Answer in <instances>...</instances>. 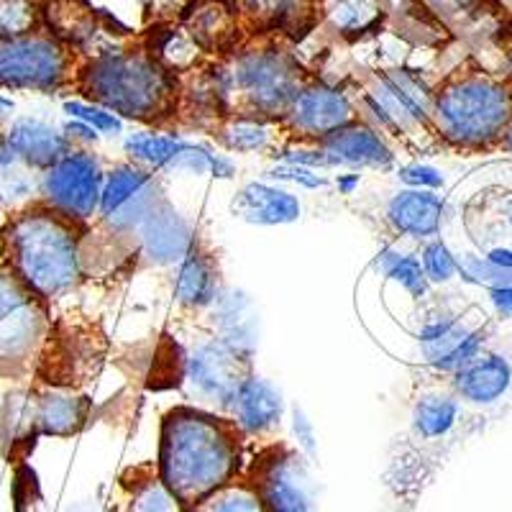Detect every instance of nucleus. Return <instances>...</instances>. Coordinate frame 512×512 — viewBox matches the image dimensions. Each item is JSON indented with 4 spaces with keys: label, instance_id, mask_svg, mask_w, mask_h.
Masks as SVG:
<instances>
[{
    "label": "nucleus",
    "instance_id": "1",
    "mask_svg": "<svg viewBox=\"0 0 512 512\" xmlns=\"http://www.w3.org/2000/svg\"><path fill=\"white\" fill-rule=\"evenodd\" d=\"M159 459L162 482L175 492L182 505H195L231 482L236 474V425L200 410H172L162 425Z\"/></svg>",
    "mask_w": 512,
    "mask_h": 512
},
{
    "label": "nucleus",
    "instance_id": "2",
    "mask_svg": "<svg viewBox=\"0 0 512 512\" xmlns=\"http://www.w3.org/2000/svg\"><path fill=\"white\" fill-rule=\"evenodd\" d=\"M11 272L36 297L47 300L72 290L82 277L75 223L52 208L18 213L3 231Z\"/></svg>",
    "mask_w": 512,
    "mask_h": 512
},
{
    "label": "nucleus",
    "instance_id": "3",
    "mask_svg": "<svg viewBox=\"0 0 512 512\" xmlns=\"http://www.w3.org/2000/svg\"><path fill=\"white\" fill-rule=\"evenodd\" d=\"M82 90L118 118L159 121L175 105V82L167 67L146 54H105L82 72Z\"/></svg>",
    "mask_w": 512,
    "mask_h": 512
},
{
    "label": "nucleus",
    "instance_id": "4",
    "mask_svg": "<svg viewBox=\"0 0 512 512\" xmlns=\"http://www.w3.org/2000/svg\"><path fill=\"white\" fill-rule=\"evenodd\" d=\"M431 121L448 144L487 149L500 144L512 121V93L495 77L469 72L433 95Z\"/></svg>",
    "mask_w": 512,
    "mask_h": 512
},
{
    "label": "nucleus",
    "instance_id": "5",
    "mask_svg": "<svg viewBox=\"0 0 512 512\" xmlns=\"http://www.w3.org/2000/svg\"><path fill=\"white\" fill-rule=\"evenodd\" d=\"M47 333V313L11 269H0V374H18L31 364Z\"/></svg>",
    "mask_w": 512,
    "mask_h": 512
},
{
    "label": "nucleus",
    "instance_id": "6",
    "mask_svg": "<svg viewBox=\"0 0 512 512\" xmlns=\"http://www.w3.org/2000/svg\"><path fill=\"white\" fill-rule=\"evenodd\" d=\"M231 88L246 103V111L259 118L285 116L300 93L297 67L280 52L262 49L246 52L236 59Z\"/></svg>",
    "mask_w": 512,
    "mask_h": 512
},
{
    "label": "nucleus",
    "instance_id": "7",
    "mask_svg": "<svg viewBox=\"0 0 512 512\" xmlns=\"http://www.w3.org/2000/svg\"><path fill=\"white\" fill-rule=\"evenodd\" d=\"M70 57L52 36L0 39V88L54 90L67 80Z\"/></svg>",
    "mask_w": 512,
    "mask_h": 512
},
{
    "label": "nucleus",
    "instance_id": "8",
    "mask_svg": "<svg viewBox=\"0 0 512 512\" xmlns=\"http://www.w3.org/2000/svg\"><path fill=\"white\" fill-rule=\"evenodd\" d=\"M103 185L105 172L98 157L88 152H70L57 164L44 169L39 187L47 200V208L57 210L59 216L77 223L88 221L95 210H100Z\"/></svg>",
    "mask_w": 512,
    "mask_h": 512
},
{
    "label": "nucleus",
    "instance_id": "9",
    "mask_svg": "<svg viewBox=\"0 0 512 512\" xmlns=\"http://www.w3.org/2000/svg\"><path fill=\"white\" fill-rule=\"evenodd\" d=\"M246 364L221 338L200 341L185 359V382L190 395L205 405L231 410L236 392L246 379Z\"/></svg>",
    "mask_w": 512,
    "mask_h": 512
},
{
    "label": "nucleus",
    "instance_id": "10",
    "mask_svg": "<svg viewBox=\"0 0 512 512\" xmlns=\"http://www.w3.org/2000/svg\"><path fill=\"white\" fill-rule=\"evenodd\" d=\"M162 198L154 177L139 164H118L105 175L100 216L116 231H139L141 223L159 208Z\"/></svg>",
    "mask_w": 512,
    "mask_h": 512
},
{
    "label": "nucleus",
    "instance_id": "11",
    "mask_svg": "<svg viewBox=\"0 0 512 512\" xmlns=\"http://www.w3.org/2000/svg\"><path fill=\"white\" fill-rule=\"evenodd\" d=\"M254 489L267 512H318L308 466L292 451H272L256 461Z\"/></svg>",
    "mask_w": 512,
    "mask_h": 512
},
{
    "label": "nucleus",
    "instance_id": "12",
    "mask_svg": "<svg viewBox=\"0 0 512 512\" xmlns=\"http://www.w3.org/2000/svg\"><path fill=\"white\" fill-rule=\"evenodd\" d=\"M285 118L292 131L300 136H315L323 141L338 128L354 123V105L344 90L315 82L308 88H300Z\"/></svg>",
    "mask_w": 512,
    "mask_h": 512
},
{
    "label": "nucleus",
    "instance_id": "13",
    "mask_svg": "<svg viewBox=\"0 0 512 512\" xmlns=\"http://www.w3.org/2000/svg\"><path fill=\"white\" fill-rule=\"evenodd\" d=\"M433 95L436 93L410 70H392L379 77L372 98L390 116L392 126L405 128L431 121Z\"/></svg>",
    "mask_w": 512,
    "mask_h": 512
},
{
    "label": "nucleus",
    "instance_id": "14",
    "mask_svg": "<svg viewBox=\"0 0 512 512\" xmlns=\"http://www.w3.org/2000/svg\"><path fill=\"white\" fill-rule=\"evenodd\" d=\"M0 152L31 169H49L70 154V136L39 118H18L8 128Z\"/></svg>",
    "mask_w": 512,
    "mask_h": 512
},
{
    "label": "nucleus",
    "instance_id": "15",
    "mask_svg": "<svg viewBox=\"0 0 512 512\" xmlns=\"http://www.w3.org/2000/svg\"><path fill=\"white\" fill-rule=\"evenodd\" d=\"M213 323L218 338L244 361H251L259 344V313L244 290H221L213 300Z\"/></svg>",
    "mask_w": 512,
    "mask_h": 512
},
{
    "label": "nucleus",
    "instance_id": "16",
    "mask_svg": "<svg viewBox=\"0 0 512 512\" xmlns=\"http://www.w3.org/2000/svg\"><path fill=\"white\" fill-rule=\"evenodd\" d=\"M141 251L159 267L180 264L192 251V228L172 205L162 200L152 216L139 226Z\"/></svg>",
    "mask_w": 512,
    "mask_h": 512
},
{
    "label": "nucleus",
    "instance_id": "17",
    "mask_svg": "<svg viewBox=\"0 0 512 512\" xmlns=\"http://www.w3.org/2000/svg\"><path fill=\"white\" fill-rule=\"evenodd\" d=\"M231 213L249 226H287L303 216V205L290 190L269 182H249L236 192Z\"/></svg>",
    "mask_w": 512,
    "mask_h": 512
},
{
    "label": "nucleus",
    "instance_id": "18",
    "mask_svg": "<svg viewBox=\"0 0 512 512\" xmlns=\"http://www.w3.org/2000/svg\"><path fill=\"white\" fill-rule=\"evenodd\" d=\"M512 364L502 354L482 351L466 367L454 372V392L461 400L487 408L495 405L510 392Z\"/></svg>",
    "mask_w": 512,
    "mask_h": 512
},
{
    "label": "nucleus",
    "instance_id": "19",
    "mask_svg": "<svg viewBox=\"0 0 512 512\" xmlns=\"http://www.w3.org/2000/svg\"><path fill=\"white\" fill-rule=\"evenodd\" d=\"M446 216V203L436 190H408L397 192L395 198L387 205V218L400 231L402 236L410 239H433L438 236Z\"/></svg>",
    "mask_w": 512,
    "mask_h": 512
},
{
    "label": "nucleus",
    "instance_id": "20",
    "mask_svg": "<svg viewBox=\"0 0 512 512\" xmlns=\"http://www.w3.org/2000/svg\"><path fill=\"white\" fill-rule=\"evenodd\" d=\"M233 423L244 433H267L277 428L285 413L282 392L264 377H246L231 405Z\"/></svg>",
    "mask_w": 512,
    "mask_h": 512
},
{
    "label": "nucleus",
    "instance_id": "21",
    "mask_svg": "<svg viewBox=\"0 0 512 512\" xmlns=\"http://www.w3.org/2000/svg\"><path fill=\"white\" fill-rule=\"evenodd\" d=\"M320 146L333 154L338 167L346 164V167L387 169L395 162V154L387 146V141L364 123H349V126L338 128L320 141Z\"/></svg>",
    "mask_w": 512,
    "mask_h": 512
},
{
    "label": "nucleus",
    "instance_id": "22",
    "mask_svg": "<svg viewBox=\"0 0 512 512\" xmlns=\"http://www.w3.org/2000/svg\"><path fill=\"white\" fill-rule=\"evenodd\" d=\"M34 400L36 428L47 436H72L88 420V397L70 390V387H47Z\"/></svg>",
    "mask_w": 512,
    "mask_h": 512
},
{
    "label": "nucleus",
    "instance_id": "23",
    "mask_svg": "<svg viewBox=\"0 0 512 512\" xmlns=\"http://www.w3.org/2000/svg\"><path fill=\"white\" fill-rule=\"evenodd\" d=\"M484 344V331L479 326H469L464 320H456L454 326L448 328L443 336L436 341H428L423 346V356L431 367L441 369V372H459L466 367L474 356L482 354Z\"/></svg>",
    "mask_w": 512,
    "mask_h": 512
},
{
    "label": "nucleus",
    "instance_id": "24",
    "mask_svg": "<svg viewBox=\"0 0 512 512\" xmlns=\"http://www.w3.org/2000/svg\"><path fill=\"white\" fill-rule=\"evenodd\" d=\"M216 285V269L210 264L205 254L198 249H192L190 254L180 262V274H177L175 295L185 308H210L218 295Z\"/></svg>",
    "mask_w": 512,
    "mask_h": 512
},
{
    "label": "nucleus",
    "instance_id": "25",
    "mask_svg": "<svg viewBox=\"0 0 512 512\" xmlns=\"http://www.w3.org/2000/svg\"><path fill=\"white\" fill-rule=\"evenodd\" d=\"M459 397L456 392H425L413 405V425L423 438H443L459 423Z\"/></svg>",
    "mask_w": 512,
    "mask_h": 512
},
{
    "label": "nucleus",
    "instance_id": "26",
    "mask_svg": "<svg viewBox=\"0 0 512 512\" xmlns=\"http://www.w3.org/2000/svg\"><path fill=\"white\" fill-rule=\"evenodd\" d=\"M187 141L172 134H154V131H141L126 139V154L134 159L139 167L149 169H175L177 159L185 152Z\"/></svg>",
    "mask_w": 512,
    "mask_h": 512
},
{
    "label": "nucleus",
    "instance_id": "27",
    "mask_svg": "<svg viewBox=\"0 0 512 512\" xmlns=\"http://www.w3.org/2000/svg\"><path fill=\"white\" fill-rule=\"evenodd\" d=\"M218 141L226 146L228 152L254 154L267 149L269 141H272V128L259 116H236L228 118L218 128Z\"/></svg>",
    "mask_w": 512,
    "mask_h": 512
},
{
    "label": "nucleus",
    "instance_id": "28",
    "mask_svg": "<svg viewBox=\"0 0 512 512\" xmlns=\"http://www.w3.org/2000/svg\"><path fill=\"white\" fill-rule=\"evenodd\" d=\"M377 267L384 277H390L392 282L402 287V290H408L413 297H425L428 292V277L423 272V264H420L418 256L405 254V251L395 249V246H387L377 254Z\"/></svg>",
    "mask_w": 512,
    "mask_h": 512
},
{
    "label": "nucleus",
    "instance_id": "29",
    "mask_svg": "<svg viewBox=\"0 0 512 512\" xmlns=\"http://www.w3.org/2000/svg\"><path fill=\"white\" fill-rule=\"evenodd\" d=\"M192 512H267L262 497L246 484H223L213 495L192 505Z\"/></svg>",
    "mask_w": 512,
    "mask_h": 512
},
{
    "label": "nucleus",
    "instance_id": "30",
    "mask_svg": "<svg viewBox=\"0 0 512 512\" xmlns=\"http://www.w3.org/2000/svg\"><path fill=\"white\" fill-rule=\"evenodd\" d=\"M328 21L344 34H359L379 18V8L374 0H328Z\"/></svg>",
    "mask_w": 512,
    "mask_h": 512
},
{
    "label": "nucleus",
    "instance_id": "31",
    "mask_svg": "<svg viewBox=\"0 0 512 512\" xmlns=\"http://www.w3.org/2000/svg\"><path fill=\"white\" fill-rule=\"evenodd\" d=\"M459 259V274L461 280L469 285H479L484 290H500V287H512V269H502L492 264L487 256L482 254H461Z\"/></svg>",
    "mask_w": 512,
    "mask_h": 512
},
{
    "label": "nucleus",
    "instance_id": "32",
    "mask_svg": "<svg viewBox=\"0 0 512 512\" xmlns=\"http://www.w3.org/2000/svg\"><path fill=\"white\" fill-rule=\"evenodd\" d=\"M131 512H182V502L162 479H146L134 489Z\"/></svg>",
    "mask_w": 512,
    "mask_h": 512
},
{
    "label": "nucleus",
    "instance_id": "33",
    "mask_svg": "<svg viewBox=\"0 0 512 512\" xmlns=\"http://www.w3.org/2000/svg\"><path fill=\"white\" fill-rule=\"evenodd\" d=\"M420 264H423L428 282H433V285H446V282H451L459 274V259L443 241H431V244L425 246Z\"/></svg>",
    "mask_w": 512,
    "mask_h": 512
},
{
    "label": "nucleus",
    "instance_id": "34",
    "mask_svg": "<svg viewBox=\"0 0 512 512\" xmlns=\"http://www.w3.org/2000/svg\"><path fill=\"white\" fill-rule=\"evenodd\" d=\"M36 21L31 0H0V39L31 34Z\"/></svg>",
    "mask_w": 512,
    "mask_h": 512
},
{
    "label": "nucleus",
    "instance_id": "35",
    "mask_svg": "<svg viewBox=\"0 0 512 512\" xmlns=\"http://www.w3.org/2000/svg\"><path fill=\"white\" fill-rule=\"evenodd\" d=\"M64 111L70 113L72 118H77V121L93 126L95 131H100V134L118 136L123 131L121 118H118L113 111H108V108H103V105H98V103H82V100H70V103H64Z\"/></svg>",
    "mask_w": 512,
    "mask_h": 512
},
{
    "label": "nucleus",
    "instance_id": "36",
    "mask_svg": "<svg viewBox=\"0 0 512 512\" xmlns=\"http://www.w3.org/2000/svg\"><path fill=\"white\" fill-rule=\"evenodd\" d=\"M195 57H198V44H192L187 36L169 31L157 44V57L154 59L162 67H169V70H185V67L195 62Z\"/></svg>",
    "mask_w": 512,
    "mask_h": 512
},
{
    "label": "nucleus",
    "instance_id": "37",
    "mask_svg": "<svg viewBox=\"0 0 512 512\" xmlns=\"http://www.w3.org/2000/svg\"><path fill=\"white\" fill-rule=\"evenodd\" d=\"M228 13L223 6H205L203 11L192 16V36L200 44H216L218 36L228 34Z\"/></svg>",
    "mask_w": 512,
    "mask_h": 512
},
{
    "label": "nucleus",
    "instance_id": "38",
    "mask_svg": "<svg viewBox=\"0 0 512 512\" xmlns=\"http://www.w3.org/2000/svg\"><path fill=\"white\" fill-rule=\"evenodd\" d=\"M269 180H280V182H292V185L308 187V190H318V187H326L328 180L323 175H318L315 169L308 167H297V164H277L267 172Z\"/></svg>",
    "mask_w": 512,
    "mask_h": 512
},
{
    "label": "nucleus",
    "instance_id": "39",
    "mask_svg": "<svg viewBox=\"0 0 512 512\" xmlns=\"http://www.w3.org/2000/svg\"><path fill=\"white\" fill-rule=\"evenodd\" d=\"M402 182L408 187H415V190H438V187L446 185V177H443L441 169L431 167V164H408L397 172Z\"/></svg>",
    "mask_w": 512,
    "mask_h": 512
},
{
    "label": "nucleus",
    "instance_id": "40",
    "mask_svg": "<svg viewBox=\"0 0 512 512\" xmlns=\"http://www.w3.org/2000/svg\"><path fill=\"white\" fill-rule=\"evenodd\" d=\"M280 162L297 164V167H308V169L338 167L333 154L326 152L323 146H318V149H303V146H297V149H285V152L280 154Z\"/></svg>",
    "mask_w": 512,
    "mask_h": 512
},
{
    "label": "nucleus",
    "instance_id": "41",
    "mask_svg": "<svg viewBox=\"0 0 512 512\" xmlns=\"http://www.w3.org/2000/svg\"><path fill=\"white\" fill-rule=\"evenodd\" d=\"M292 431H295L297 441H300V446L308 451V454H313L315 451V431H313V423H310L308 415L303 413V408H292Z\"/></svg>",
    "mask_w": 512,
    "mask_h": 512
},
{
    "label": "nucleus",
    "instance_id": "42",
    "mask_svg": "<svg viewBox=\"0 0 512 512\" xmlns=\"http://www.w3.org/2000/svg\"><path fill=\"white\" fill-rule=\"evenodd\" d=\"M489 300H492V305H495L502 318H512V287L489 290Z\"/></svg>",
    "mask_w": 512,
    "mask_h": 512
},
{
    "label": "nucleus",
    "instance_id": "43",
    "mask_svg": "<svg viewBox=\"0 0 512 512\" xmlns=\"http://www.w3.org/2000/svg\"><path fill=\"white\" fill-rule=\"evenodd\" d=\"M489 262L497 264L502 269H512V244H502V246H492V249L484 251Z\"/></svg>",
    "mask_w": 512,
    "mask_h": 512
},
{
    "label": "nucleus",
    "instance_id": "44",
    "mask_svg": "<svg viewBox=\"0 0 512 512\" xmlns=\"http://www.w3.org/2000/svg\"><path fill=\"white\" fill-rule=\"evenodd\" d=\"M64 134L70 136V139L88 141V144H93V141H98V134H95V128L88 126V123H82V121L67 123V128H64Z\"/></svg>",
    "mask_w": 512,
    "mask_h": 512
},
{
    "label": "nucleus",
    "instance_id": "45",
    "mask_svg": "<svg viewBox=\"0 0 512 512\" xmlns=\"http://www.w3.org/2000/svg\"><path fill=\"white\" fill-rule=\"evenodd\" d=\"M338 187H341V192H346V195H351V190H354V187H359V175H344V177H338Z\"/></svg>",
    "mask_w": 512,
    "mask_h": 512
},
{
    "label": "nucleus",
    "instance_id": "46",
    "mask_svg": "<svg viewBox=\"0 0 512 512\" xmlns=\"http://www.w3.org/2000/svg\"><path fill=\"white\" fill-rule=\"evenodd\" d=\"M500 146H505L507 152H512V121H510V126H507V131H505V136H502V141H500Z\"/></svg>",
    "mask_w": 512,
    "mask_h": 512
},
{
    "label": "nucleus",
    "instance_id": "47",
    "mask_svg": "<svg viewBox=\"0 0 512 512\" xmlns=\"http://www.w3.org/2000/svg\"><path fill=\"white\" fill-rule=\"evenodd\" d=\"M441 3H446V6H466L469 0H441Z\"/></svg>",
    "mask_w": 512,
    "mask_h": 512
},
{
    "label": "nucleus",
    "instance_id": "48",
    "mask_svg": "<svg viewBox=\"0 0 512 512\" xmlns=\"http://www.w3.org/2000/svg\"><path fill=\"white\" fill-rule=\"evenodd\" d=\"M0 108H11V103H8V100L0 98Z\"/></svg>",
    "mask_w": 512,
    "mask_h": 512
},
{
    "label": "nucleus",
    "instance_id": "49",
    "mask_svg": "<svg viewBox=\"0 0 512 512\" xmlns=\"http://www.w3.org/2000/svg\"><path fill=\"white\" fill-rule=\"evenodd\" d=\"M3 408H6V405L0 402V425H3Z\"/></svg>",
    "mask_w": 512,
    "mask_h": 512
}]
</instances>
